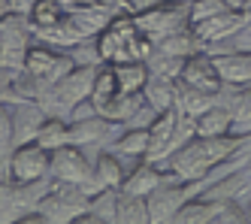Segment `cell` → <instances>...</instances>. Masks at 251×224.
Masks as SVG:
<instances>
[{"label":"cell","mask_w":251,"mask_h":224,"mask_svg":"<svg viewBox=\"0 0 251 224\" xmlns=\"http://www.w3.org/2000/svg\"><path fill=\"white\" fill-rule=\"evenodd\" d=\"M248 137H236V134H227V137H194L188 140L182 148L160 161L157 167L167 170L176 179H185V182H203L215 167L224 164L227 158H233L242 148Z\"/></svg>","instance_id":"cell-1"},{"label":"cell","mask_w":251,"mask_h":224,"mask_svg":"<svg viewBox=\"0 0 251 224\" xmlns=\"http://www.w3.org/2000/svg\"><path fill=\"white\" fill-rule=\"evenodd\" d=\"M100 61L106 64H124V61H146L154 52V43L142 33L133 22V15H115L97 36Z\"/></svg>","instance_id":"cell-2"},{"label":"cell","mask_w":251,"mask_h":224,"mask_svg":"<svg viewBox=\"0 0 251 224\" xmlns=\"http://www.w3.org/2000/svg\"><path fill=\"white\" fill-rule=\"evenodd\" d=\"M100 188H88V185H70V182H58L51 179L49 194L40 200L37 212L46 218V224H73L85 209L91 194Z\"/></svg>","instance_id":"cell-3"},{"label":"cell","mask_w":251,"mask_h":224,"mask_svg":"<svg viewBox=\"0 0 251 224\" xmlns=\"http://www.w3.org/2000/svg\"><path fill=\"white\" fill-rule=\"evenodd\" d=\"M73 67H76V61L70 58V52L55 49V46H46V43H40V40H33V43L27 46L25 64H22V70L27 73V76L37 79L46 91L55 85V82H61Z\"/></svg>","instance_id":"cell-4"},{"label":"cell","mask_w":251,"mask_h":224,"mask_svg":"<svg viewBox=\"0 0 251 224\" xmlns=\"http://www.w3.org/2000/svg\"><path fill=\"white\" fill-rule=\"evenodd\" d=\"M51 188V176L37 179V182H12L3 179L0 185V221H15L19 224L27 212H33L40 206V200L49 194Z\"/></svg>","instance_id":"cell-5"},{"label":"cell","mask_w":251,"mask_h":224,"mask_svg":"<svg viewBox=\"0 0 251 224\" xmlns=\"http://www.w3.org/2000/svg\"><path fill=\"white\" fill-rule=\"evenodd\" d=\"M200 191H203V182H185V179H176V176L167 173V179L146 197L151 224H170L176 218V212Z\"/></svg>","instance_id":"cell-6"},{"label":"cell","mask_w":251,"mask_h":224,"mask_svg":"<svg viewBox=\"0 0 251 224\" xmlns=\"http://www.w3.org/2000/svg\"><path fill=\"white\" fill-rule=\"evenodd\" d=\"M49 167H51V152H46L40 142H22L12 148L6 164H0V173L12 182H37L49 176Z\"/></svg>","instance_id":"cell-7"},{"label":"cell","mask_w":251,"mask_h":224,"mask_svg":"<svg viewBox=\"0 0 251 224\" xmlns=\"http://www.w3.org/2000/svg\"><path fill=\"white\" fill-rule=\"evenodd\" d=\"M49 176L58 182H70V185H88V188H97L94 185V161L88 152H82L79 145L67 142L61 148L51 152V167Z\"/></svg>","instance_id":"cell-8"},{"label":"cell","mask_w":251,"mask_h":224,"mask_svg":"<svg viewBox=\"0 0 251 224\" xmlns=\"http://www.w3.org/2000/svg\"><path fill=\"white\" fill-rule=\"evenodd\" d=\"M136 28L149 36V40H160L173 30H182V28H191V18H188V3H173V0H160L157 6L146 9L133 15Z\"/></svg>","instance_id":"cell-9"},{"label":"cell","mask_w":251,"mask_h":224,"mask_svg":"<svg viewBox=\"0 0 251 224\" xmlns=\"http://www.w3.org/2000/svg\"><path fill=\"white\" fill-rule=\"evenodd\" d=\"M245 22H248V15L242 9H224L212 18H203V22L191 25V30L197 36V43L206 49V46H215V43H224L230 36H236Z\"/></svg>","instance_id":"cell-10"},{"label":"cell","mask_w":251,"mask_h":224,"mask_svg":"<svg viewBox=\"0 0 251 224\" xmlns=\"http://www.w3.org/2000/svg\"><path fill=\"white\" fill-rule=\"evenodd\" d=\"M178 82H185V85H191L197 91H206V94H218V91L224 88V79H221L218 67H215V58L209 52H203V49L185 58Z\"/></svg>","instance_id":"cell-11"},{"label":"cell","mask_w":251,"mask_h":224,"mask_svg":"<svg viewBox=\"0 0 251 224\" xmlns=\"http://www.w3.org/2000/svg\"><path fill=\"white\" fill-rule=\"evenodd\" d=\"M46 109L37 100H12V127H15V145L22 142H33V137L40 134V127L46 121Z\"/></svg>","instance_id":"cell-12"},{"label":"cell","mask_w":251,"mask_h":224,"mask_svg":"<svg viewBox=\"0 0 251 224\" xmlns=\"http://www.w3.org/2000/svg\"><path fill=\"white\" fill-rule=\"evenodd\" d=\"M112 152L121 158V164L127 167V173L136 164L146 161L149 155V127H124L121 137L112 142Z\"/></svg>","instance_id":"cell-13"},{"label":"cell","mask_w":251,"mask_h":224,"mask_svg":"<svg viewBox=\"0 0 251 224\" xmlns=\"http://www.w3.org/2000/svg\"><path fill=\"white\" fill-rule=\"evenodd\" d=\"M112 12L106 9L100 0L97 3H91V6H82V9H70L67 12V22L73 25V30L79 33V40H94V36L112 22Z\"/></svg>","instance_id":"cell-14"},{"label":"cell","mask_w":251,"mask_h":224,"mask_svg":"<svg viewBox=\"0 0 251 224\" xmlns=\"http://www.w3.org/2000/svg\"><path fill=\"white\" fill-rule=\"evenodd\" d=\"M167 179V170H160L157 164H151V161H142V164H136L133 170L124 176V182H121V194H133V197H149L160 182Z\"/></svg>","instance_id":"cell-15"},{"label":"cell","mask_w":251,"mask_h":224,"mask_svg":"<svg viewBox=\"0 0 251 224\" xmlns=\"http://www.w3.org/2000/svg\"><path fill=\"white\" fill-rule=\"evenodd\" d=\"M118 194L121 188H100L88 200V209L76 218L79 224H115V212H118Z\"/></svg>","instance_id":"cell-16"},{"label":"cell","mask_w":251,"mask_h":224,"mask_svg":"<svg viewBox=\"0 0 251 224\" xmlns=\"http://www.w3.org/2000/svg\"><path fill=\"white\" fill-rule=\"evenodd\" d=\"M176 118H178V112H176V109H167V112H160V115L154 118V124L149 127V155H146V161L160 164V161L167 158V152H170V140H173V127H176Z\"/></svg>","instance_id":"cell-17"},{"label":"cell","mask_w":251,"mask_h":224,"mask_svg":"<svg viewBox=\"0 0 251 224\" xmlns=\"http://www.w3.org/2000/svg\"><path fill=\"white\" fill-rule=\"evenodd\" d=\"M124 176H127V167L121 164V158L112 148H103L94 155V185L97 188H121Z\"/></svg>","instance_id":"cell-18"},{"label":"cell","mask_w":251,"mask_h":224,"mask_svg":"<svg viewBox=\"0 0 251 224\" xmlns=\"http://www.w3.org/2000/svg\"><path fill=\"white\" fill-rule=\"evenodd\" d=\"M215 103H218V94H206V91H197L185 82H176V112L178 115L197 118L200 112H206Z\"/></svg>","instance_id":"cell-19"},{"label":"cell","mask_w":251,"mask_h":224,"mask_svg":"<svg viewBox=\"0 0 251 224\" xmlns=\"http://www.w3.org/2000/svg\"><path fill=\"white\" fill-rule=\"evenodd\" d=\"M146 103V97H142V91H136V94H124V91H118L115 97H109L106 103L97 106V112L103 118H109V121H118V124H127L133 118V112Z\"/></svg>","instance_id":"cell-20"},{"label":"cell","mask_w":251,"mask_h":224,"mask_svg":"<svg viewBox=\"0 0 251 224\" xmlns=\"http://www.w3.org/2000/svg\"><path fill=\"white\" fill-rule=\"evenodd\" d=\"M230 124H233V115H230V109L221 106V103L209 106L206 112H200V115L194 118L197 137H227L230 134Z\"/></svg>","instance_id":"cell-21"},{"label":"cell","mask_w":251,"mask_h":224,"mask_svg":"<svg viewBox=\"0 0 251 224\" xmlns=\"http://www.w3.org/2000/svg\"><path fill=\"white\" fill-rule=\"evenodd\" d=\"M176 82L178 79H164V76H151L149 73V82L142 88V97H146V103L154 106L157 112L176 109Z\"/></svg>","instance_id":"cell-22"},{"label":"cell","mask_w":251,"mask_h":224,"mask_svg":"<svg viewBox=\"0 0 251 224\" xmlns=\"http://www.w3.org/2000/svg\"><path fill=\"white\" fill-rule=\"evenodd\" d=\"M203 46L197 43V36L191 28H182V30H173L167 36L154 40V52H164V55H176V58H188V55L200 52Z\"/></svg>","instance_id":"cell-23"},{"label":"cell","mask_w":251,"mask_h":224,"mask_svg":"<svg viewBox=\"0 0 251 224\" xmlns=\"http://www.w3.org/2000/svg\"><path fill=\"white\" fill-rule=\"evenodd\" d=\"M112 67H115L118 88L124 91V94H136V91L146 88V82H149L146 61H124V64H112Z\"/></svg>","instance_id":"cell-24"},{"label":"cell","mask_w":251,"mask_h":224,"mask_svg":"<svg viewBox=\"0 0 251 224\" xmlns=\"http://www.w3.org/2000/svg\"><path fill=\"white\" fill-rule=\"evenodd\" d=\"M115 224H151L149 200L146 197H133V194H118Z\"/></svg>","instance_id":"cell-25"},{"label":"cell","mask_w":251,"mask_h":224,"mask_svg":"<svg viewBox=\"0 0 251 224\" xmlns=\"http://www.w3.org/2000/svg\"><path fill=\"white\" fill-rule=\"evenodd\" d=\"M33 142H40L46 152H55V148L67 145L70 142V121L67 118H58V115H49L40 127V134L33 137Z\"/></svg>","instance_id":"cell-26"},{"label":"cell","mask_w":251,"mask_h":224,"mask_svg":"<svg viewBox=\"0 0 251 224\" xmlns=\"http://www.w3.org/2000/svg\"><path fill=\"white\" fill-rule=\"evenodd\" d=\"M215 206H218V203L215 200H209V197H191L188 203L182 209L176 212V224H212V218H215Z\"/></svg>","instance_id":"cell-27"},{"label":"cell","mask_w":251,"mask_h":224,"mask_svg":"<svg viewBox=\"0 0 251 224\" xmlns=\"http://www.w3.org/2000/svg\"><path fill=\"white\" fill-rule=\"evenodd\" d=\"M230 115H233L230 134L251 137V85L236 91V97H233V103H230Z\"/></svg>","instance_id":"cell-28"},{"label":"cell","mask_w":251,"mask_h":224,"mask_svg":"<svg viewBox=\"0 0 251 224\" xmlns=\"http://www.w3.org/2000/svg\"><path fill=\"white\" fill-rule=\"evenodd\" d=\"M118 79H115V67L112 64H100L97 67V76H94V88H91V100H94V106H100V103H106L109 97H115L118 94Z\"/></svg>","instance_id":"cell-29"},{"label":"cell","mask_w":251,"mask_h":224,"mask_svg":"<svg viewBox=\"0 0 251 224\" xmlns=\"http://www.w3.org/2000/svg\"><path fill=\"white\" fill-rule=\"evenodd\" d=\"M27 18H30L33 30L51 28V25H58L64 18V6H61V0H33V9H30Z\"/></svg>","instance_id":"cell-30"},{"label":"cell","mask_w":251,"mask_h":224,"mask_svg":"<svg viewBox=\"0 0 251 224\" xmlns=\"http://www.w3.org/2000/svg\"><path fill=\"white\" fill-rule=\"evenodd\" d=\"M146 67L151 76H164V79H178L182 76L185 58H176V55H164V52H151L146 58Z\"/></svg>","instance_id":"cell-31"},{"label":"cell","mask_w":251,"mask_h":224,"mask_svg":"<svg viewBox=\"0 0 251 224\" xmlns=\"http://www.w3.org/2000/svg\"><path fill=\"white\" fill-rule=\"evenodd\" d=\"M15 148V127H12V100H0V164H6Z\"/></svg>","instance_id":"cell-32"},{"label":"cell","mask_w":251,"mask_h":224,"mask_svg":"<svg viewBox=\"0 0 251 224\" xmlns=\"http://www.w3.org/2000/svg\"><path fill=\"white\" fill-rule=\"evenodd\" d=\"M224 9H230L224 0H191L188 3V18H191V25H197V22H203V18H212V15L224 12Z\"/></svg>","instance_id":"cell-33"},{"label":"cell","mask_w":251,"mask_h":224,"mask_svg":"<svg viewBox=\"0 0 251 224\" xmlns=\"http://www.w3.org/2000/svg\"><path fill=\"white\" fill-rule=\"evenodd\" d=\"M91 3H97V0H61L64 12H70V9H82V6H91Z\"/></svg>","instance_id":"cell-34"},{"label":"cell","mask_w":251,"mask_h":224,"mask_svg":"<svg viewBox=\"0 0 251 224\" xmlns=\"http://www.w3.org/2000/svg\"><path fill=\"white\" fill-rule=\"evenodd\" d=\"M12 3H15V0H0V18L12 12Z\"/></svg>","instance_id":"cell-35"},{"label":"cell","mask_w":251,"mask_h":224,"mask_svg":"<svg viewBox=\"0 0 251 224\" xmlns=\"http://www.w3.org/2000/svg\"><path fill=\"white\" fill-rule=\"evenodd\" d=\"M224 3H227L230 9H245V3H248V0H224Z\"/></svg>","instance_id":"cell-36"},{"label":"cell","mask_w":251,"mask_h":224,"mask_svg":"<svg viewBox=\"0 0 251 224\" xmlns=\"http://www.w3.org/2000/svg\"><path fill=\"white\" fill-rule=\"evenodd\" d=\"M245 212H248V221H251V197L245 200Z\"/></svg>","instance_id":"cell-37"},{"label":"cell","mask_w":251,"mask_h":224,"mask_svg":"<svg viewBox=\"0 0 251 224\" xmlns=\"http://www.w3.org/2000/svg\"><path fill=\"white\" fill-rule=\"evenodd\" d=\"M173 3H191V0H173Z\"/></svg>","instance_id":"cell-38"},{"label":"cell","mask_w":251,"mask_h":224,"mask_svg":"<svg viewBox=\"0 0 251 224\" xmlns=\"http://www.w3.org/2000/svg\"><path fill=\"white\" fill-rule=\"evenodd\" d=\"M0 185H3V173H0Z\"/></svg>","instance_id":"cell-39"}]
</instances>
